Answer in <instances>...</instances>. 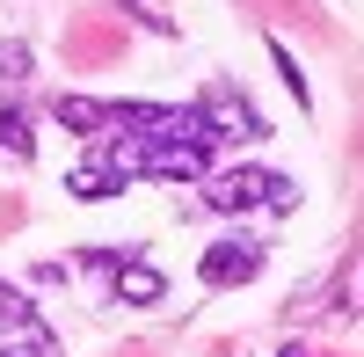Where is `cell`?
I'll return each instance as SVG.
<instances>
[{"label":"cell","mask_w":364,"mask_h":357,"mask_svg":"<svg viewBox=\"0 0 364 357\" xmlns=\"http://www.w3.org/2000/svg\"><path fill=\"white\" fill-rule=\"evenodd\" d=\"M0 357H58L51 336H29V343H0Z\"/></svg>","instance_id":"cell-12"},{"label":"cell","mask_w":364,"mask_h":357,"mask_svg":"<svg viewBox=\"0 0 364 357\" xmlns=\"http://www.w3.org/2000/svg\"><path fill=\"white\" fill-rule=\"evenodd\" d=\"M262 190H269V168H219L204 183V204L211 212H255Z\"/></svg>","instance_id":"cell-2"},{"label":"cell","mask_w":364,"mask_h":357,"mask_svg":"<svg viewBox=\"0 0 364 357\" xmlns=\"http://www.w3.org/2000/svg\"><path fill=\"white\" fill-rule=\"evenodd\" d=\"M0 80H29V44H0Z\"/></svg>","instance_id":"cell-9"},{"label":"cell","mask_w":364,"mask_h":357,"mask_svg":"<svg viewBox=\"0 0 364 357\" xmlns=\"http://www.w3.org/2000/svg\"><path fill=\"white\" fill-rule=\"evenodd\" d=\"M66 190H73L80 204H102V197L117 190V175H109L102 161H87V168H73V175H66Z\"/></svg>","instance_id":"cell-8"},{"label":"cell","mask_w":364,"mask_h":357,"mask_svg":"<svg viewBox=\"0 0 364 357\" xmlns=\"http://www.w3.org/2000/svg\"><path fill=\"white\" fill-rule=\"evenodd\" d=\"M262 270V241H248V233H226V241H211L204 262H197V277L211 292H233V284H248Z\"/></svg>","instance_id":"cell-1"},{"label":"cell","mask_w":364,"mask_h":357,"mask_svg":"<svg viewBox=\"0 0 364 357\" xmlns=\"http://www.w3.org/2000/svg\"><path fill=\"white\" fill-rule=\"evenodd\" d=\"M0 146H8L15 161L37 154V132H29V110H22V102H0Z\"/></svg>","instance_id":"cell-7"},{"label":"cell","mask_w":364,"mask_h":357,"mask_svg":"<svg viewBox=\"0 0 364 357\" xmlns=\"http://www.w3.org/2000/svg\"><path fill=\"white\" fill-rule=\"evenodd\" d=\"M168 277L154 270V262H117V307H161Z\"/></svg>","instance_id":"cell-4"},{"label":"cell","mask_w":364,"mask_h":357,"mask_svg":"<svg viewBox=\"0 0 364 357\" xmlns=\"http://www.w3.org/2000/svg\"><path fill=\"white\" fill-rule=\"evenodd\" d=\"M262 204H269V212H291V204H299V183H291V175H269Z\"/></svg>","instance_id":"cell-10"},{"label":"cell","mask_w":364,"mask_h":357,"mask_svg":"<svg viewBox=\"0 0 364 357\" xmlns=\"http://www.w3.org/2000/svg\"><path fill=\"white\" fill-rule=\"evenodd\" d=\"M0 336H8V343L44 336V321H37V307H29V292H15V284H0Z\"/></svg>","instance_id":"cell-6"},{"label":"cell","mask_w":364,"mask_h":357,"mask_svg":"<svg viewBox=\"0 0 364 357\" xmlns=\"http://www.w3.org/2000/svg\"><path fill=\"white\" fill-rule=\"evenodd\" d=\"M197 110H204L211 139H262V132H269V124H262V117H255L248 102H240V95H226V87H211V95H204Z\"/></svg>","instance_id":"cell-3"},{"label":"cell","mask_w":364,"mask_h":357,"mask_svg":"<svg viewBox=\"0 0 364 357\" xmlns=\"http://www.w3.org/2000/svg\"><path fill=\"white\" fill-rule=\"evenodd\" d=\"M269 58H277V73H284V87H291L299 102H306V73H299V58H291L284 44H269Z\"/></svg>","instance_id":"cell-11"},{"label":"cell","mask_w":364,"mask_h":357,"mask_svg":"<svg viewBox=\"0 0 364 357\" xmlns=\"http://www.w3.org/2000/svg\"><path fill=\"white\" fill-rule=\"evenodd\" d=\"M51 124H58V132L95 139V132L109 124V102H95V95H58V102H51Z\"/></svg>","instance_id":"cell-5"},{"label":"cell","mask_w":364,"mask_h":357,"mask_svg":"<svg viewBox=\"0 0 364 357\" xmlns=\"http://www.w3.org/2000/svg\"><path fill=\"white\" fill-rule=\"evenodd\" d=\"M277 357H306V350H299V343H284V350H277Z\"/></svg>","instance_id":"cell-13"}]
</instances>
